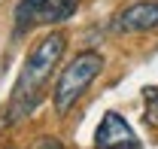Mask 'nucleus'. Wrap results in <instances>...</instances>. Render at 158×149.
<instances>
[{
  "label": "nucleus",
  "instance_id": "f257e3e1",
  "mask_svg": "<svg viewBox=\"0 0 158 149\" xmlns=\"http://www.w3.org/2000/svg\"><path fill=\"white\" fill-rule=\"evenodd\" d=\"M67 49V40L64 34H46L34 43V49L27 52V61L21 67L19 79L12 85V94H9V104H6V125H19L24 122L31 113L40 107V100L46 97V88H49V79L58 67L61 55Z\"/></svg>",
  "mask_w": 158,
  "mask_h": 149
},
{
  "label": "nucleus",
  "instance_id": "f03ea898",
  "mask_svg": "<svg viewBox=\"0 0 158 149\" xmlns=\"http://www.w3.org/2000/svg\"><path fill=\"white\" fill-rule=\"evenodd\" d=\"M103 70V55L94 52V49H82L73 55V61L58 73V82L52 88V104H55V113L64 116L70 113L79 104V97L85 94V88L94 82Z\"/></svg>",
  "mask_w": 158,
  "mask_h": 149
},
{
  "label": "nucleus",
  "instance_id": "7ed1b4c3",
  "mask_svg": "<svg viewBox=\"0 0 158 149\" xmlns=\"http://www.w3.org/2000/svg\"><path fill=\"white\" fill-rule=\"evenodd\" d=\"M113 34H146V31H158V0H140L125 6L116 12V19L110 21Z\"/></svg>",
  "mask_w": 158,
  "mask_h": 149
},
{
  "label": "nucleus",
  "instance_id": "20e7f679",
  "mask_svg": "<svg viewBox=\"0 0 158 149\" xmlns=\"http://www.w3.org/2000/svg\"><path fill=\"white\" fill-rule=\"evenodd\" d=\"M94 149H140V140L125 122V116L110 110L94 131Z\"/></svg>",
  "mask_w": 158,
  "mask_h": 149
},
{
  "label": "nucleus",
  "instance_id": "39448f33",
  "mask_svg": "<svg viewBox=\"0 0 158 149\" xmlns=\"http://www.w3.org/2000/svg\"><path fill=\"white\" fill-rule=\"evenodd\" d=\"M49 0H19L12 9V40H21L34 24H43Z\"/></svg>",
  "mask_w": 158,
  "mask_h": 149
},
{
  "label": "nucleus",
  "instance_id": "423d86ee",
  "mask_svg": "<svg viewBox=\"0 0 158 149\" xmlns=\"http://www.w3.org/2000/svg\"><path fill=\"white\" fill-rule=\"evenodd\" d=\"M76 9H79V0H55V3H49V9H46V15H43V24L67 21V19H73Z\"/></svg>",
  "mask_w": 158,
  "mask_h": 149
},
{
  "label": "nucleus",
  "instance_id": "0eeeda50",
  "mask_svg": "<svg viewBox=\"0 0 158 149\" xmlns=\"http://www.w3.org/2000/svg\"><path fill=\"white\" fill-rule=\"evenodd\" d=\"M143 122H146V128L152 131L158 137V85H149V88H143Z\"/></svg>",
  "mask_w": 158,
  "mask_h": 149
},
{
  "label": "nucleus",
  "instance_id": "6e6552de",
  "mask_svg": "<svg viewBox=\"0 0 158 149\" xmlns=\"http://www.w3.org/2000/svg\"><path fill=\"white\" fill-rule=\"evenodd\" d=\"M31 149H64V146H61V140H55V137H40Z\"/></svg>",
  "mask_w": 158,
  "mask_h": 149
}]
</instances>
